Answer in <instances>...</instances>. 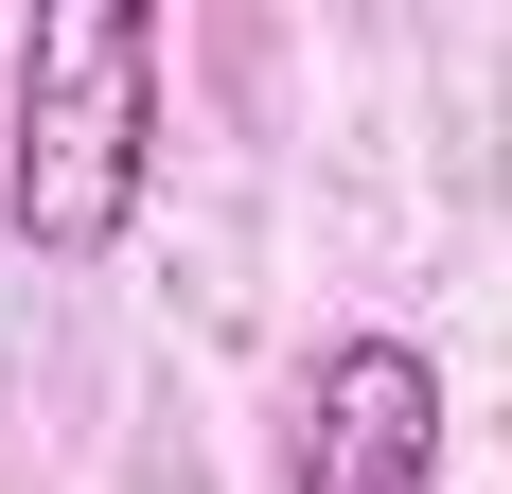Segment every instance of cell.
I'll return each mask as SVG.
<instances>
[{"mask_svg": "<svg viewBox=\"0 0 512 494\" xmlns=\"http://www.w3.org/2000/svg\"><path fill=\"white\" fill-rule=\"evenodd\" d=\"M159 177V18L142 0H53L18 36V142H0V230L36 265H106Z\"/></svg>", "mask_w": 512, "mask_h": 494, "instance_id": "obj_1", "label": "cell"}, {"mask_svg": "<svg viewBox=\"0 0 512 494\" xmlns=\"http://www.w3.org/2000/svg\"><path fill=\"white\" fill-rule=\"evenodd\" d=\"M301 494H442V371H424V336H336L301 371Z\"/></svg>", "mask_w": 512, "mask_h": 494, "instance_id": "obj_2", "label": "cell"}]
</instances>
